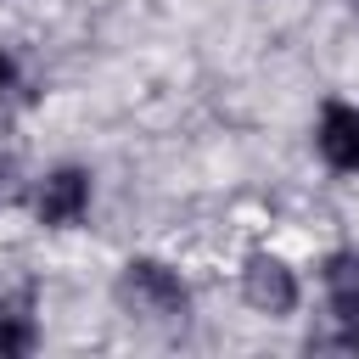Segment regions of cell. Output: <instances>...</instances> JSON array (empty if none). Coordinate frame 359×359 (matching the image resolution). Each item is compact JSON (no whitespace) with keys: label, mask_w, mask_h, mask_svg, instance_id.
I'll return each mask as SVG.
<instances>
[{"label":"cell","mask_w":359,"mask_h":359,"mask_svg":"<svg viewBox=\"0 0 359 359\" xmlns=\"http://www.w3.org/2000/svg\"><path fill=\"white\" fill-rule=\"evenodd\" d=\"M112 303L135 320V325H185L191 314V286L174 264L163 258H129L112 280Z\"/></svg>","instance_id":"6da1fadb"},{"label":"cell","mask_w":359,"mask_h":359,"mask_svg":"<svg viewBox=\"0 0 359 359\" xmlns=\"http://www.w3.org/2000/svg\"><path fill=\"white\" fill-rule=\"evenodd\" d=\"M22 202H28V213L45 230H73V224H84V213L95 202V180H90L84 163H56L39 180H28V196Z\"/></svg>","instance_id":"7a4b0ae2"},{"label":"cell","mask_w":359,"mask_h":359,"mask_svg":"<svg viewBox=\"0 0 359 359\" xmlns=\"http://www.w3.org/2000/svg\"><path fill=\"white\" fill-rule=\"evenodd\" d=\"M241 303L252 314H264V320H292L297 303H303V280H297V269L280 252L252 247L241 258Z\"/></svg>","instance_id":"3957f363"},{"label":"cell","mask_w":359,"mask_h":359,"mask_svg":"<svg viewBox=\"0 0 359 359\" xmlns=\"http://www.w3.org/2000/svg\"><path fill=\"white\" fill-rule=\"evenodd\" d=\"M314 151L337 174H359V101H325L314 118Z\"/></svg>","instance_id":"277c9868"},{"label":"cell","mask_w":359,"mask_h":359,"mask_svg":"<svg viewBox=\"0 0 359 359\" xmlns=\"http://www.w3.org/2000/svg\"><path fill=\"white\" fill-rule=\"evenodd\" d=\"M320 292L331 320H359V247H337L320 258Z\"/></svg>","instance_id":"5b68a950"},{"label":"cell","mask_w":359,"mask_h":359,"mask_svg":"<svg viewBox=\"0 0 359 359\" xmlns=\"http://www.w3.org/2000/svg\"><path fill=\"white\" fill-rule=\"evenodd\" d=\"M39 348V325H34V309L28 297H6L0 292V353L6 359H22Z\"/></svg>","instance_id":"8992f818"},{"label":"cell","mask_w":359,"mask_h":359,"mask_svg":"<svg viewBox=\"0 0 359 359\" xmlns=\"http://www.w3.org/2000/svg\"><path fill=\"white\" fill-rule=\"evenodd\" d=\"M22 196H28V168H22V157L11 146H0V208H11Z\"/></svg>","instance_id":"52a82bcc"},{"label":"cell","mask_w":359,"mask_h":359,"mask_svg":"<svg viewBox=\"0 0 359 359\" xmlns=\"http://www.w3.org/2000/svg\"><path fill=\"white\" fill-rule=\"evenodd\" d=\"M17 79H22V73H17V62H11V50H0V101H6L11 90H17Z\"/></svg>","instance_id":"ba28073f"},{"label":"cell","mask_w":359,"mask_h":359,"mask_svg":"<svg viewBox=\"0 0 359 359\" xmlns=\"http://www.w3.org/2000/svg\"><path fill=\"white\" fill-rule=\"evenodd\" d=\"M353 11H359V0H353Z\"/></svg>","instance_id":"9c48e42d"}]
</instances>
